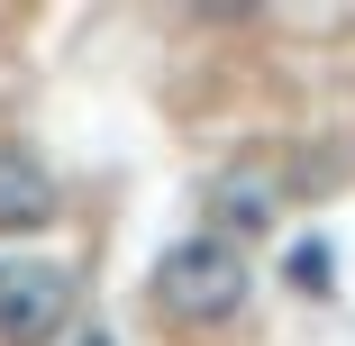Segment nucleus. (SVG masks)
Returning <instances> with one entry per match:
<instances>
[{
  "instance_id": "obj_1",
  "label": "nucleus",
  "mask_w": 355,
  "mask_h": 346,
  "mask_svg": "<svg viewBox=\"0 0 355 346\" xmlns=\"http://www.w3.org/2000/svg\"><path fill=\"white\" fill-rule=\"evenodd\" d=\"M155 310L164 319H182V328H219V319H237L246 310V292H255V273H246V246H228V237H209V228H191V237H173L164 255H155Z\"/></svg>"
},
{
  "instance_id": "obj_2",
  "label": "nucleus",
  "mask_w": 355,
  "mask_h": 346,
  "mask_svg": "<svg viewBox=\"0 0 355 346\" xmlns=\"http://www.w3.org/2000/svg\"><path fill=\"white\" fill-rule=\"evenodd\" d=\"M200 210H209V237L246 246V237H264L282 210H292V182L273 173V155H246V164H228V173H209Z\"/></svg>"
},
{
  "instance_id": "obj_3",
  "label": "nucleus",
  "mask_w": 355,
  "mask_h": 346,
  "mask_svg": "<svg viewBox=\"0 0 355 346\" xmlns=\"http://www.w3.org/2000/svg\"><path fill=\"white\" fill-rule=\"evenodd\" d=\"M73 310V283L55 264H0V346H46Z\"/></svg>"
},
{
  "instance_id": "obj_4",
  "label": "nucleus",
  "mask_w": 355,
  "mask_h": 346,
  "mask_svg": "<svg viewBox=\"0 0 355 346\" xmlns=\"http://www.w3.org/2000/svg\"><path fill=\"white\" fill-rule=\"evenodd\" d=\"M55 173L28 155V146H0V237H37V228H55Z\"/></svg>"
},
{
  "instance_id": "obj_5",
  "label": "nucleus",
  "mask_w": 355,
  "mask_h": 346,
  "mask_svg": "<svg viewBox=\"0 0 355 346\" xmlns=\"http://www.w3.org/2000/svg\"><path fill=\"white\" fill-rule=\"evenodd\" d=\"M83 346H110V337H83Z\"/></svg>"
}]
</instances>
